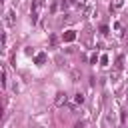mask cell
Listing matches in <instances>:
<instances>
[{"mask_svg":"<svg viewBox=\"0 0 128 128\" xmlns=\"http://www.w3.org/2000/svg\"><path fill=\"white\" fill-rule=\"evenodd\" d=\"M54 102H56V106H62V104H66V102H68V94H66V92H58Z\"/></svg>","mask_w":128,"mask_h":128,"instance_id":"cell-1","label":"cell"},{"mask_svg":"<svg viewBox=\"0 0 128 128\" xmlns=\"http://www.w3.org/2000/svg\"><path fill=\"white\" fill-rule=\"evenodd\" d=\"M4 22H6V26H14V24H16V20H14V12H12V10H8V12H6Z\"/></svg>","mask_w":128,"mask_h":128,"instance_id":"cell-2","label":"cell"},{"mask_svg":"<svg viewBox=\"0 0 128 128\" xmlns=\"http://www.w3.org/2000/svg\"><path fill=\"white\" fill-rule=\"evenodd\" d=\"M62 38H64V42H72V40H76V32L74 30H66Z\"/></svg>","mask_w":128,"mask_h":128,"instance_id":"cell-3","label":"cell"},{"mask_svg":"<svg viewBox=\"0 0 128 128\" xmlns=\"http://www.w3.org/2000/svg\"><path fill=\"white\" fill-rule=\"evenodd\" d=\"M74 102H76V104H82V102H84V96H82L80 92H78V94H74Z\"/></svg>","mask_w":128,"mask_h":128,"instance_id":"cell-4","label":"cell"},{"mask_svg":"<svg viewBox=\"0 0 128 128\" xmlns=\"http://www.w3.org/2000/svg\"><path fill=\"white\" fill-rule=\"evenodd\" d=\"M44 60H46V56H44V54H38V56H36V64H42Z\"/></svg>","mask_w":128,"mask_h":128,"instance_id":"cell-5","label":"cell"},{"mask_svg":"<svg viewBox=\"0 0 128 128\" xmlns=\"http://www.w3.org/2000/svg\"><path fill=\"white\" fill-rule=\"evenodd\" d=\"M122 62H124V58L118 56V60H116V68H122Z\"/></svg>","mask_w":128,"mask_h":128,"instance_id":"cell-6","label":"cell"},{"mask_svg":"<svg viewBox=\"0 0 128 128\" xmlns=\"http://www.w3.org/2000/svg\"><path fill=\"white\" fill-rule=\"evenodd\" d=\"M6 82H8V80H6V70L2 68V86H6Z\"/></svg>","mask_w":128,"mask_h":128,"instance_id":"cell-7","label":"cell"},{"mask_svg":"<svg viewBox=\"0 0 128 128\" xmlns=\"http://www.w3.org/2000/svg\"><path fill=\"white\" fill-rule=\"evenodd\" d=\"M42 6V0H34V10H38Z\"/></svg>","mask_w":128,"mask_h":128,"instance_id":"cell-8","label":"cell"},{"mask_svg":"<svg viewBox=\"0 0 128 128\" xmlns=\"http://www.w3.org/2000/svg\"><path fill=\"white\" fill-rule=\"evenodd\" d=\"M96 60H98V56H96V54H92V56H90V62H92V64H96Z\"/></svg>","mask_w":128,"mask_h":128,"instance_id":"cell-9","label":"cell"}]
</instances>
